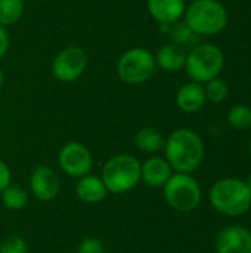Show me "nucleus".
I'll list each match as a JSON object with an SVG mask.
<instances>
[{
    "instance_id": "f257e3e1",
    "label": "nucleus",
    "mask_w": 251,
    "mask_h": 253,
    "mask_svg": "<svg viewBox=\"0 0 251 253\" xmlns=\"http://www.w3.org/2000/svg\"><path fill=\"white\" fill-rule=\"evenodd\" d=\"M164 150L172 169L180 173L197 170L204 159V144L191 129L173 130L164 144Z\"/></svg>"
},
{
    "instance_id": "f03ea898",
    "label": "nucleus",
    "mask_w": 251,
    "mask_h": 253,
    "mask_svg": "<svg viewBox=\"0 0 251 253\" xmlns=\"http://www.w3.org/2000/svg\"><path fill=\"white\" fill-rule=\"evenodd\" d=\"M185 24L197 36L222 33L229 21L226 7L217 0H192L185 9Z\"/></svg>"
},
{
    "instance_id": "7ed1b4c3",
    "label": "nucleus",
    "mask_w": 251,
    "mask_h": 253,
    "mask_svg": "<svg viewBox=\"0 0 251 253\" xmlns=\"http://www.w3.org/2000/svg\"><path fill=\"white\" fill-rule=\"evenodd\" d=\"M210 203L226 216H240L251 208V190L241 179H220L212 187Z\"/></svg>"
},
{
    "instance_id": "20e7f679",
    "label": "nucleus",
    "mask_w": 251,
    "mask_h": 253,
    "mask_svg": "<svg viewBox=\"0 0 251 253\" xmlns=\"http://www.w3.org/2000/svg\"><path fill=\"white\" fill-rule=\"evenodd\" d=\"M101 179L108 193H127L141 181V162L130 154H117L104 165Z\"/></svg>"
},
{
    "instance_id": "39448f33",
    "label": "nucleus",
    "mask_w": 251,
    "mask_h": 253,
    "mask_svg": "<svg viewBox=\"0 0 251 253\" xmlns=\"http://www.w3.org/2000/svg\"><path fill=\"white\" fill-rule=\"evenodd\" d=\"M225 65V55L220 47L212 43H203L194 46L186 53L185 70L192 82L207 83L209 80L219 77Z\"/></svg>"
},
{
    "instance_id": "423d86ee",
    "label": "nucleus",
    "mask_w": 251,
    "mask_h": 253,
    "mask_svg": "<svg viewBox=\"0 0 251 253\" xmlns=\"http://www.w3.org/2000/svg\"><path fill=\"white\" fill-rule=\"evenodd\" d=\"M164 197L170 208L188 213L198 208L201 202V188L189 173H175L164 184Z\"/></svg>"
},
{
    "instance_id": "0eeeda50",
    "label": "nucleus",
    "mask_w": 251,
    "mask_h": 253,
    "mask_svg": "<svg viewBox=\"0 0 251 253\" xmlns=\"http://www.w3.org/2000/svg\"><path fill=\"white\" fill-rule=\"evenodd\" d=\"M155 58L143 47L127 50L118 61V77L127 84H139L146 82L155 73Z\"/></svg>"
},
{
    "instance_id": "6e6552de",
    "label": "nucleus",
    "mask_w": 251,
    "mask_h": 253,
    "mask_svg": "<svg viewBox=\"0 0 251 253\" xmlns=\"http://www.w3.org/2000/svg\"><path fill=\"white\" fill-rule=\"evenodd\" d=\"M87 65V56L83 49L77 46L65 47L56 55L52 64L53 76L65 83L77 80Z\"/></svg>"
},
{
    "instance_id": "1a4fd4ad",
    "label": "nucleus",
    "mask_w": 251,
    "mask_h": 253,
    "mask_svg": "<svg viewBox=\"0 0 251 253\" xmlns=\"http://www.w3.org/2000/svg\"><path fill=\"white\" fill-rule=\"evenodd\" d=\"M58 162L61 169L72 178H81L84 175H89L93 165L90 151L80 142L65 144L58 154Z\"/></svg>"
},
{
    "instance_id": "9d476101",
    "label": "nucleus",
    "mask_w": 251,
    "mask_h": 253,
    "mask_svg": "<svg viewBox=\"0 0 251 253\" xmlns=\"http://www.w3.org/2000/svg\"><path fill=\"white\" fill-rule=\"evenodd\" d=\"M61 188L58 173L49 166H37L30 176V190L40 202H52Z\"/></svg>"
},
{
    "instance_id": "9b49d317",
    "label": "nucleus",
    "mask_w": 251,
    "mask_h": 253,
    "mask_svg": "<svg viewBox=\"0 0 251 253\" xmlns=\"http://www.w3.org/2000/svg\"><path fill=\"white\" fill-rule=\"evenodd\" d=\"M217 253H251V231L241 225H231L220 231L216 240Z\"/></svg>"
},
{
    "instance_id": "f8f14e48",
    "label": "nucleus",
    "mask_w": 251,
    "mask_h": 253,
    "mask_svg": "<svg viewBox=\"0 0 251 253\" xmlns=\"http://www.w3.org/2000/svg\"><path fill=\"white\" fill-rule=\"evenodd\" d=\"M172 176V166L163 157H149L141 165V179L152 188H163Z\"/></svg>"
},
{
    "instance_id": "ddd939ff",
    "label": "nucleus",
    "mask_w": 251,
    "mask_h": 253,
    "mask_svg": "<svg viewBox=\"0 0 251 253\" xmlns=\"http://www.w3.org/2000/svg\"><path fill=\"white\" fill-rule=\"evenodd\" d=\"M149 13L160 24L172 25L185 15V0H148Z\"/></svg>"
},
{
    "instance_id": "4468645a",
    "label": "nucleus",
    "mask_w": 251,
    "mask_h": 253,
    "mask_svg": "<svg viewBox=\"0 0 251 253\" xmlns=\"http://www.w3.org/2000/svg\"><path fill=\"white\" fill-rule=\"evenodd\" d=\"M206 101L207 99L204 93V86L195 82H189L183 84L176 95V104L185 113H197L203 110Z\"/></svg>"
},
{
    "instance_id": "2eb2a0df",
    "label": "nucleus",
    "mask_w": 251,
    "mask_h": 253,
    "mask_svg": "<svg viewBox=\"0 0 251 253\" xmlns=\"http://www.w3.org/2000/svg\"><path fill=\"white\" fill-rule=\"evenodd\" d=\"M75 194L81 202L93 205L102 202L107 197L108 190L101 178L93 175H84L75 185Z\"/></svg>"
},
{
    "instance_id": "dca6fc26",
    "label": "nucleus",
    "mask_w": 251,
    "mask_h": 253,
    "mask_svg": "<svg viewBox=\"0 0 251 253\" xmlns=\"http://www.w3.org/2000/svg\"><path fill=\"white\" fill-rule=\"evenodd\" d=\"M155 62L166 71H179L185 68L186 62V52L182 46L175 43L164 44L155 56Z\"/></svg>"
},
{
    "instance_id": "f3484780",
    "label": "nucleus",
    "mask_w": 251,
    "mask_h": 253,
    "mask_svg": "<svg viewBox=\"0 0 251 253\" xmlns=\"http://www.w3.org/2000/svg\"><path fill=\"white\" fill-rule=\"evenodd\" d=\"M136 147L143 153H158L164 148V136L154 127H143L135 136Z\"/></svg>"
},
{
    "instance_id": "a211bd4d",
    "label": "nucleus",
    "mask_w": 251,
    "mask_h": 253,
    "mask_svg": "<svg viewBox=\"0 0 251 253\" xmlns=\"http://www.w3.org/2000/svg\"><path fill=\"white\" fill-rule=\"evenodd\" d=\"M1 202L9 211H22L28 203V194L19 185L9 184L1 191Z\"/></svg>"
},
{
    "instance_id": "6ab92c4d",
    "label": "nucleus",
    "mask_w": 251,
    "mask_h": 253,
    "mask_svg": "<svg viewBox=\"0 0 251 253\" xmlns=\"http://www.w3.org/2000/svg\"><path fill=\"white\" fill-rule=\"evenodd\" d=\"M24 12L22 0H0V25L9 27L19 21Z\"/></svg>"
},
{
    "instance_id": "aec40b11",
    "label": "nucleus",
    "mask_w": 251,
    "mask_h": 253,
    "mask_svg": "<svg viewBox=\"0 0 251 253\" xmlns=\"http://www.w3.org/2000/svg\"><path fill=\"white\" fill-rule=\"evenodd\" d=\"M204 86V93H206V99L213 102V104H220L223 102L228 95H229V86L225 80L215 77L212 80H209L207 83L203 84Z\"/></svg>"
},
{
    "instance_id": "412c9836",
    "label": "nucleus",
    "mask_w": 251,
    "mask_h": 253,
    "mask_svg": "<svg viewBox=\"0 0 251 253\" xmlns=\"http://www.w3.org/2000/svg\"><path fill=\"white\" fill-rule=\"evenodd\" d=\"M228 122L237 130H249L251 129V108L243 104L232 107L228 113Z\"/></svg>"
},
{
    "instance_id": "4be33fe9",
    "label": "nucleus",
    "mask_w": 251,
    "mask_h": 253,
    "mask_svg": "<svg viewBox=\"0 0 251 253\" xmlns=\"http://www.w3.org/2000/svg\"><path fill=\"white\" fill-rule=\"evenodd\" d=\"M169 34H170V39L175 44L178 46H188L191 44L194 40H195V33L185 24V22H175L172 24L170 30H169Z\"/></svg>"
},
{
    "instance_id": "5701e85b",
    "label": "nucleus",
    "mask_w": 251,
    "mask_h": 253,
    "mask_svg": "<svg viewBox=\"0 0 251 253\" xmlns=\"http://www.w3.org/2000/svg\"><path fill=\"white\" fill-rule=\"evenodd\" d=\"M27 242L19 236H9L0 245V253H27Z\"/></svg>"
},
{
    "instance_id": "b1692460",
    "label": "nucleus",
    "mask_w": 251,
    "mask_h": 253,
    "mask_svg": "<svg viewBox=\"0 0 251 253\" xmlns=\"http://www.w3.org/2000/svg\"><path fill=\"white\" fill-rule=\"evenodd\" d=\"M105 248L102 245V242L96 237H87L84 239L78 248H77V253H104Z\"/></svg>"
},
{
    "instance_id": "393cba45",
    "label": "nucleus",
    "mask_w": 251,
    "mask_h": 253,
    "mask_svg": "<svg viewBox=\"0 0 251 253\" xmlns=\"http://www.w3.org/2000/svg\"><path fill=\"white\" fill-rule=\"evenodd\" d=\"M10 181H12L10 169L3 160H0V193L10 184Z\"/></svg>"
},
{
    "instance_id": "a878e982",
    "label": "nucleus",
    "mask_w": 251,
    "mask_h": 253,
    "mask_svg": "<svg viewBox=\"0 0 251 253\" xmlns=\"http://www.w3.org/2000/svg\"><path fill=\"white\" fill-rule=\"evenodd\" d=\"M7 49H9V36H7V31L4 30V27L0 25V59L4 56Z\"/></svg>"
},
{
    "instance_id": "bb28decb",
    "label": "nucleus",
    "mask_w": 251,
    "mask_h": 253,
    "mask_svg": "<svg viewBox=\"0 0 251 253\" xmlns=\"http://www.w3.org/2000/svg\"><path fill=\"white\" fill-rule=\"evenodd\" d=\"M3 80H4V77H3V71H1V68H0V89L3 87Z\"/></svg>"
},
{
    "instance_id": "cd10ccee",
    "label": "nucleus",
    "mask_w": 251,
    "mask_h": 253,
    "mask_svg": "<svg viewBox=\"0 0 251 253\" xmlns=\"http://www.w3.org/2000/svg\"><path fill=\"white\" fill-rule=\"evenodd\" d=\"M247 185H249V188L251 190V175L249 176V179H247Z\"/></svg>"
},
{
    "instance_id": "c85d7f7f",
    "label": "nucleus",
    "mask_w": 251,
    "mask_h": 253,
    "mask_svg": "<svg viewBox=\"0 0 251 253\" xmlns=\"http://www.w3.org/2000/svg\"><path fill=\"white\" fill-rule=\"evenodd\" d=\"M249 150H250V156H251V139H250V145H249Z\"/></svg>"
}]
</instances>
